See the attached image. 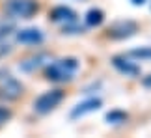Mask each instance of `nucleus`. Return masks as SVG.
Instances as JSON below:
<instances>
[{
    "label": "nucleus",
    "mask_w": 151,
    "mask_h": 138,
    "mask_svg": "<svg viewBox=\"0 0 151 138\" xmlns=\"http://www.w3.org/2000/svg\"><path fill=\"white\" fill-rule=\"evenodd\" d=\"M103 21H104V13L99 8H91L86 13V24L88 26H99V24H103Z\"/></svg>",
    "instance_id": "obj_11"
},
{
    "label": "nucleus",
    "mask_w": 151,
    "mask_h": 138,
    "mask_svg": "<svg viewBox=\"0 0 151 138\" xmlns=\"http://www.w3.org/2000/svg\"><path fill=\"white\" fill-rule=\"evenodd\" d=\"M63 97H65V93H63L62 90L45 91V93H41L36 101H34V110L37 114H49L63 101Z\"/></svg>",
    "instance_id": "obj_3"
},
{
    "label": "nucleus",
    "mask_w": 151,
    "mask_h": 138,
    "mask_svg": "<svg viewBox=\"0 0 151 138\" xmlns=\"http://www.w3.org/2000/svg\"><path fill=\"white\" fill-rule=\"evenodd\" d=\"M22 91L24 88L19 80L6 75V78L0 82V101H15L22 95Z\"/></svg>",
    "instance_id": "obj_5"
},
{
    "label": "nucleus",
    "mask_w": 151,
    "mask_h": 138,
    "mask_svg": "<svg viewBox=\"0 0 151 138\" xmlns=\"http://www.w3.org/2000/svg\"><path fill=\"white\" fill-rule=\"evenodd\" d=\"M9 52H11V45L6 41V39H0V58L8 56Z\"/></svg>",
    "instance_id": "obj_16"
},
{
    "label": "nucleus",
    "mask_w": 151,
    "mask_h": 138,
    "mask_svg": "<svg viewBox=\"0 0 151 138\" xmlns=\"http://www.w3.org/2000/svg\"><path fill=\"white\" fill-rule=\"evenodd\" d=\"M13 30H15V26L11 24H0V39H6L8 36H11L13 34Z\"/></svg>",
    "instance_id": "obj_14"
},
{
    "label": "nucleus",
    "mask_w": 151,
    "mask_h": 138,
    "mask_svg": "<svg viewBox=\"0 0 151 138\" xmlns=\"http://www.w3.org/2000/svg\"><path fill=\"white\" fill-rule=\"evenodd\" d=\"M142 84L146 86V88H151V73L147 75V77H144V78H142Z\"/></svg>",
    "instance_id": "obj_17"
},
{
    "label": "nucleus",
    "mask_w": 151,
    "mask_h": 138,
    "mask_svg": "<svg viewBox=\"0 0 151 138\" xmlns=\"http://www.w3.org/2000/svg\"><path fill=\"white\" fill-rule=\"evenodd\" d=\"M78 67L80 62L77 58H62L47 67L45 78L50 80V82H69V80H73Z\"/></svg>",
    "instance_id": "obj_1"
},
{
    "label": "nucleus",
    "mask_w": 151,
    "mask_h": 138,
    "mask_svg": "<svg viewBox=\"0 0 151 138\" xmlns=\"http://www.w3.org/2000/svg\"><path fill=\"white\" fill-rule=\"evenodd\" d=\"M131 2L134 4V6H144V4L147 2V0H131Z\"/></svg>",
    "instance_id": "obj_18"
},
{
    "label": "nucleus",
    "mask_w": 151,
    "mask_h": 138,
    "mask_svg": "<svg viewBox=\"0 0 151 138\" xmlns=\"http://www.w3.org/2000/svg\"><path fill=\"white\" fill-rule=\"evenodd\" d=\"M125 56L134 60H151V47H140V49H132Z\"/></svg>",
    "instance_id": "obj_12"
},
{
    "label": "nucleus",
    "mask_w": 151,
    "mask_h": 138,
    "mask_svg": "<svg viewBox=\"0 0 151 138\" xmlns=\"http://www.w3.org/2000/svg\"><path fill=\"white\" fill-rule=\"evenodd\" d=\"M15 37L21 45H39L45 39L43 32L39 28H24V30H19Z\"/></svg>",
    "instance_id": "obj_9"
},
{
    "label": "nucleus",
    "mask_w": 151,
    "mask_h": 138,
    "mask_svg": "<svg viewBox=\"0 0 151 138\" xmlns=\"http://www.w3.org/2000/svg\"><path fill=\"white\" fill-rule=\"evenodd\" d=\"M49 17H50L52 22H63V24L77 21V13H75V9L67 8V6H56V8H52Z\"/></svg>",
    "instance_id": "obj_10"
},
{
    "label": "nucleus",
    "mask_w": 151,
    "mask_h": 138,
    "mask_svg": "<svg viewBox=\"0 0 151 138\" xmlns=\"http://www.w3.org/2000/svg\"><path fill=\"white\" fill-rule=\"evenodd\" d=\"M2 11L11 19H32L39 11V4L36 0H6Z\"/></svg>",
    "instance_id": "obj_2"
},
{
    "label": "nucleus",
    "mask_w": 151,
    "mask_h": 138,
    "mask_svg": "<svg viewBox=\"0 0 151 138\" xmlns=\"http://www.w3.org/2000/svg\"><path fill=\"white\" fill-rule=\"evenodd\" d=\"M50 62V54L49 52H39L36 56H30V58H26L24 62H21V71H24V73H34L36 69L39 67H43V65H47Z\"/></svg>",
    "instance_id": "obj_8"
},
{
    "label": "nucleus",
    "mask_w": 151,
    "mask_h": 138,
    "mask_svg": "<svg viewBox=\"0 0 151 138\" xmlns=\"http://www.w3.org/2000/svg\"><path fill=\"white\" fill-rule=\"evenodd\" d=\"M101 105H103V101L97 99V97H91V99H86V101H82V103H78V105L71 110V119L82 118V116H86V114H90V112L99 110Z\"/></svg>",
    "instance_id": "obj_7"
},
{
    "label": "nucleus",
    "mask_w": 151,
    "mask_h": 138,
    "mask_svg": "<svg viewBox=\"0 0 151 138\" xmlns=\"http://www.w3.org/2000/svg\"><path fill=\"white\" fill-rule=\"evenodd\" d=\"M127 118H129V116H127V112H123V110H110L104 119H106L108 123H114V125H116V123L127 121Z\"/></svg>",
    "instance_id": "obj_13"
},
{
    "label": "nucleus",
    "mask_w": 151,
    "mask_h": 138,
    "mask_svg": "<svg viewBox=\"0 0 151 138\" xmlns=\"http://www.w3.org/2000/svg\"><path fill=\"white\" fill-rule=\"evenodd\" d=\"M11 116H13V114H11V110H9V108H6V106H0V125H2V123H6V121H9V119H11Z\"/></svg>",
    "instance_id": "obj_15"
},
{
    "label": "nucleus",
    "mask_w": 151,
    "mask_h": 138,
    "mask_svg": "<svg viewBox=\"0 0 151 138\" xmlns=\"http://www.w3.org/2000/svg\"><path fill=\"white\" fill-rule=\"evenodd\" d=\"M112 65L118 69L121 75H125V77H138V75H140V65L134 64L129 56H114Z\"/></svg>",
    "instance_id": "obj_6"
},
{
    "label": "nucleus",
    "mask_w": 151,
    "mask_h": 138,
    "mask_svg": "<svg viewBox=\"0 0 151 138\" xmlns=\"http://www.w3.org/2000/svg\"><path fill=\"white\" fill-rule=\"evenodd\" d=\"M136 32H138V24H136L134 21H131V19H121V21H116V22H112V24L108 26L106 37L119 41V39H127V37L134 36Z\"/></svg>",
    "instance_id": "obj_4"
}]
</instances>
